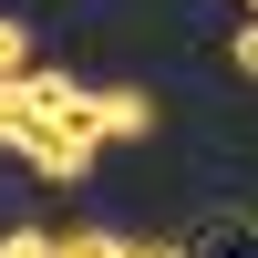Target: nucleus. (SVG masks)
I'll return each instance as SVG.
<instances>
[{
  "label": "nucleus",
  "mask_w": 258,
  "mask_h": 258,
  "mask_svg": "<svg viewBox=\"0 0 258 258\" xmlns=\"http://www.w3.org/2000/svg\"><path fill=\"white\" fill-rule=\"evenodd\" d=\"M31 124V135H62V124H83V83L52 73V62H31V73L11 83V135Z\"/></svg>",
  "instance_id": "f257e3e1"
},
{
  "label": "nucleus",
  "mask_w": 258,
  "mask_h": 258,
  "mask_svg": "<svg viewBox=\"0 0 258 258\" xmlns=\"http://www.w3.org/2000/svg\"><path fill=\"white\" fill-rule=\"evenodd\" d=\"M83 135H93V145L155 135V93H145V83H83Z\"/></svg>",
  "instance_id": "f03ea898"
},
{
  "label": "nucleus",
  "mask_w": 258,
  "mask_h": 258,
  "mask_svg": "<svg viewBox=\"0 0 258 258\" xmlns=\"http://www.w3.org/2000/svg\"><path fill=\"white\" fill-rule=\"evenodd\" d=\"M11 155H31V165H41L52 186H83V176H93V155H103V145L83 135V124H62V135H31V124H21V135H11Z\"/></svg>",
  "instance_id": "7ed1b4c3"
},
{
  "label": "nucleus",
  "mask_w": 258,
  "mask_h": 258,
  "mask_svg": "<svg viewBox=\"0 0 258 258\" xmlns=\"http://www.w3.org/2000/svg\"><path fill=\"white\" fill-rule=\"evenodd\" d=\"M176 258H258V217H207Z\"/></svg>",
  "instance_id": "20e7f679"
},
{
  "label": "nucleus",
  "mask_w": 258,
  "mask_h": 258,
  "mask_svg": "<svg viewBox=\"0 0 258 258\" xmlns=\"http://www.w3.org/2000/svg\"><path fill=\"white\" fill-rule=\"evenodd\" d=\"M52 258H124L114 227H73V238H52Z\"/></svg>",
  "instance_id": "39448f33"
},
{
  "label": "nucleus",
  "mask_w": 258,
  "mask_h": 258,
  "mask_svg": "<svg viewBox=\"0 0 258 258\" xmlns=\"http://www.w3.org/2000/svg\"><path fill=\"white\" fill-rule=\"evenodd\" d=\"M31 73V31H21V21H0V83H21Z\"/></svg>",
  "instance_id": "423d86ee"
},
{
  "label": "nucleus",
  "mask_w": 258,
  "mask_h": 258,
  "mask_svg": "<svg viewBox=\"0 0 258 258\" xmlns=\"http://www.w3.org/2000/svg\"><path fill=\"white\" fill-rule=\"evenodd\" d=\"M0 258H52V227H11V238H0Z\"/></svg>",
  "instance_id": "0eeeda50"
},
{
  "label": "nucleus",
  "mask_w": 258,
  "mask_h": 258,
  "mask_svg": "<svg viewBox=\"0 0 258 258\" xmlns=\"http://www.w3.org/2000/svg\"><path fill=\"white\" fill-rule=\"evenodd\" d=\"M227 62H238V73L258 83V21H238V31H227Z\"/></svg>",
  "instance_id": "6e6552de"
},
{
  "label": "nucleus",
  "mask_w": 258,
  "mask_h": 258,
  "mask_svg": "<svg viewBox=\"0 0 258 258\" xmlns=\"http://www.w3.org/2000/svg\"><path fill=\"white\" fill-rule=\"evenodd\" d=\"M124 258H176V248H165V238H124Z\"/></svg>",
  "instance_id": "1a4fd4ad"
},
{
  "label": "nucleus",
  "mask_w": 258,
  "mask_h": 258,
  "mask_svg": "<svg viewBox=\"0 0 258 258\" xmlns=\"http://www.w3.org/2000/svg\"><path fill=\"white\" fill-rule=\"evenodd\" d=\"M0 145H11V83H0Z\"/></svg>",
  "instance_id": "9d476101"
},
{
  "label": "nucleus",
  "mask_w": 258,
  "mask_h": 258,
  "mask_svg": "<svg viewBox=\"0 0 258 258\" xmlns=\"http://www.w3.org/2000/svg\"><path fill=\"white\" fill-rule=\"evenodd\" d=\"M248 21H258V0H248Z\"/></svg>",
  "instance_id": "9b49d317"
}]
</instances>
